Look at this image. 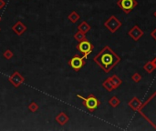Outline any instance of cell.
<instances>
[{
  "instance_id": "8992f818",
  "label": "cell",
  "mask_w": 156,
  "mask_h": 131,
  "mask_svg": "<svg viewBox=\"0 0 156 131\" xmlns=\"http://www.w3.org/2000/svg\"><path fill=\"white\" fill-rule=\"evenodd\" d=\"M122 22H120L115 16H111L107 20L104 22V26L108 29L111 33H115L118 29L122 26Z\"/></svg>"
},
{
  "instance_id": "2e32d148",
  "label": "cell",
  "mask_w": 156,
  "mask_h": 131,
  "mask_svg": "<svg viewBox=\"0 0 156 131\" xmlns=\"http://www.w3.org/2000/svg\"><path fill=\"white\" fill-rule=\"evenodd\" d=\"M143 69H144L147 73H149V74L153 73V72L156 69L155 65H154V63L153 62V60L148 61V62L143 66Z\"/></svg>"
},
{
  "instance_id": "8fae6325",
  "label": "cell",
  "mask_w": 156,
  "mask_h": 131,
  "mask_svg": "<svg viewBox=\"0 0 156 131\" xmlns=\"http://www.w3.org/2000/svg\"><path fill=\"white\" fill-rule=\"evenodd\" d=\"M141 105H143V103H141V101L137 98V97H133L129 102H128V106L132 109L133 111H137L141 108Z\"/></svg>"
},
{
  "instance_id": "277c9868",
  "label": "cell",
  "mask_w": 156,
  "mask_h": 131,
  "mask_svg": "<svg viewBox=\"0 0 156 131\" xmlns=\"http://www.w3.org/2000/svg\"><path fill=\"white\" fill-rule=\"evenodd\" d=\"M117 6L125 14H129L138 6V2L136 0H118Z\"/></svg>"
},
{
  "instance_id": "ffe728a7",
  "label": "cell",
  "mask_w": 156,
  "mask_h": 131,
  "mask_svg": "<svg viewBox=\"0 0 156 131\" xmlns=\"http://www.w3.org/2000/svg\"><path fill=\"white\" fill-rule=\"evenodd\" d=\"M38 108H39L38 105L36 103V102H34V101L31 102V103L28 105V110H29L30 112H32V113L37 112L38 110Z\"/></svg>"
},
{
  "instance_id": "484cf974",
  "label": "cell",
  "mask_w": 156,
  "mask_h": 131,
  "mask_svg": "<svg viewBox=\"0 0 156 131\" xmlns=\"http://www.w3.org/2000/svg\"><path fill=\"white\" fill-rule=\"evenodd\" d=\"M153 16H154V17L156 18V11H155V12L153 13Z\"/></svg>"
},
{
  "instance_id": "44dd1931",
  "label": "cell",
  "mask_w": 156,
  "mask_h": 131,
  "mask_svg": "<svg viewBox=\"0 0 156 131\" xmlns=\"http://www.w3.org/2000/svg\"><path fill=\"white\" fill-rule=\"evenodd\" d=\"M3 56L6 58V59H11V58L14 56V53L12 52V51L10 49H8V50H6L5 52L3 53Z\"/></svg>"
},
{
  "instance_id": "5b68a950",
  "label": "cell",
  "mask_w": 156,
  "mask_h": 131,
  "mask_svg": "<svg viewBox=\"0 0 156 131\" xmlns=\"http://www.w3.org/2000/svg\"><path fill=\"white\" fill-rule=\"evenodd\" d=\"M77 49L80 51L82 54V56L86 59L88 56L91 54V52L93 51V45L87 39H85L83 41L79 42V44L77 45Z\"/></svg>"
},
{
  "instance_id": "6da1fadb",
  "label": "cell",
  "mask_w": 156,
  "mask_h": 131,
  "mask_svg": "<svg viewBox=\"0 0 156 131\" xmlns=\"http://www.w3.org/2000/svg\"><path fill=\"white\" fill-rule=\"evenodd\" d=\"M120 60L122 58L109 46H105L93 57V61L106 73H109L112 68H114L120 62Z\"/></svg>"
},
{
  "instance_id": "4316f807",
  "label": "cell",
  "mask_w": 156,
  "mask_h": 131,
  "mask_svg": "<svg viewBox=\"0 0 156 131\" xmlns=\"http://www.w3.org/2000/svg\"><path fill=\"white\" fill-rule=\"evenodd\" d=\"M0 21H1V17H0Z\"/></svg>"
},
{
  "instance_id": "83f0119b",
  "label": "cell",
  "mask_w": 156,
  "mask_h": 131,
  "mask_svg": "<svg viewBox=\"0 0 156 131\" xmlns=\"http://www.w3.org/2000/svg\"><path fill=\"white\" fill-rule=\"evenodd\" d=\"M0 30H1V29H0Z\"/></svg>"
},
{
  "instance_id": "603a6c76",
  "label": "cell",
  "mask_w": 156,
  "mask_h": 131,
  "mask_svg": "<svg viewBox=\"0 0 156 131\" xmlns=\"http://www.w3.org/2000/svg\"><path fill=\"white\" fill-rule=\"evenodd\" d=\"M151 36L154 39V41H156V27L151 32Z\"/></svg>"
},
{
  "instance_id": "5bb4252c",
  "label": "cell",
  "mask_w": 156,
  "mask_h": 131,
  "mask_svg": "<svg viewBox=\"0 0 156 131\" xmlns=\"http://www.w3.org/2000/svg\"><path fill=\"white\" fill-rule=\"evenodd\" d=\"M110 78H111V84H112L113 87H114V89H117L118 87L122 84V80L116 75H113V76L110 77Z\"/></svg>"
},
{
  "instance_id": "7a4b0ae2",
  "label": "cell",
  "mask_w": 156,
  "mask_h": 131,
  "mask_svg": "<svg viewBox=\"0 0 156 131\" xmlns=\"http://www.w3.org/2000/svg\"><path fill=\"white\" fill-rule=\"evenodd\" d=\"M138 112L145 120L150 123L153 128L156 129V91L147 98L144 103H143Z\"/></svg>"
},
{
  "instance_id": "ba28073f",
  "label": "cell",
  "mask_w": 156,
  "mask_h": 131,
  "mask_svg": "<svg viewBox=\"0 0 156 131\" xmlns=\"http://www.w3.org/2000/svg\"><path fill=\"white\" fill-rule=\"evenodd\" d=\"M128 35H129V36L133 41L137 42V41H139L144 36V32L141 30V29L137 25H135V26H132L129 30Z\"/></svg>"
},
{
  "instance_id": "d6986e66",
  "label": "cell",
  "mask_w": 156,
  "mask_h": 131,
  "mask_svg": "<svg viewBox=\"0 0 156 131\" xmlns=\"http://www.w3.org/2000/svg\"><path fill=\"white\" fill-rule=\"evenodd\" d=\"M74 39L77 40L78 42H80V41H83L85 39H87L86 38V34H84L81 31L78 30V32H76L74 34Z\"/></svg>"
},
{
  "instance_id": "52a82bcc",
  "label": "cell",
  "mask_w": 156,
  "mask_h": 131,
  "mask_svg": "<svg viewBox=\"0 0 156 131\" xmlns=\"http://www.w3.org/2000/svg\"><path fill=\"white\" fill-rule=\"evenodd\" d=\"M85 64H86V62H85V58L79 55L73 56L69 61V66L76 72L80 71L85 66Z\"/></svg>"
},
{
  "instance_id": "9c48e42d",
  "label": "cell",
  "mask_w": 156,
  "mask_h": 131,
  "mask_svg": "<svg viewBox=\"0 0 156 131\" xmlns=\"http://www.w3.org/2000/svg\"><path fill=\"white\" fill-rule=\"evenodd\" d=\"M8 81L16 87H19V86L25 81V77L20 74L18 71H15L13 74L8 77Z\"/></svg>"
},
{
  "instance_id": "9a60e30c",
  "label": "cell",
  "mask_w": 156,
  "mask_h": 131,
  "mask_svg": "<svg viewBox=\"0 0 156 131\" xmlns=\"http://www.w3.org/2000/svg\"><path fill=\"white\" fill-rule=\"evenodd\" d=\"M102 86H103V88L105 90H107L108 92H111L113 90H115L114 89V87H113L112 84H111V78L108 77V78H106L103 83H102Z\"/></svg>"
},
{
  "instance_id": "ac0fdd59",
  "label": "cell",
  "mask_w": 156,
  "mask_h": 131,
  "mask_svg": "<svg viewBox=\"0 0 156 131\" xmlns=\"http://www.w3.org/2000/svg\"><path fill=\"white\" fill-rule=\"evenodd\" d=\"M108 103H109V105H110L111 107L115 108V107H117L120 104V100L116 96H114V97H112V98H110V100H109Z\"/></svg>"
},
{
  "instance_id": "7402d4cb",
  "label": "cell",
  "mask_w": 156,
  "mask_h": 131,
  "mask_svg": "<svg viewBox=\"0 0 156 131\" xmlns=\"http://www.w3.org/2000/svg\"><path fill=\"white\" fill-rule=\"evenodd\" d=\"M141 78H143V77H141V76L139 74V73H137V72L134 73V74L132 76V80L134 83H139L141 80Z\"/></svg>"
},
{
  "instance_id": "4fadbf2b",
  "label": "cell",
  "mask_w": 156,
  "mask_h": 131,
  "mask_svg": "<svg viewBox=\"0 0 156 131\" xmlns=\"http://www.w3.org/2000/svg\"><path fill=\"white\" fill-rule=\"evenodd\" d=\"M90 29H91V26L88 24V22H86V21H82L81 23L78 26V30L81 31L84 34H87Z\"/></svg>"
},
{
  "instance_id": "7c38bea8",
  "label": "cell",
  "mask_w": 156,
  "mask_h": 131,
  "mask_svg": "<svg viewBox=\"0 0 156 131\" xmlns=\"http://www.w3.org/2000/svg\"><path fill=\"white\" fill-rule=\"evenodd\" d=\"M56 122L57 123H59V125L60 126H64L66 125V124L69 122V116L64 113V112H60L58 116H56Z\"/></svg>"
},
{
  "instance_id": "3957f363",
  "label": "cell",
  "mask_w": 156,
  "mask_h": 131,
  "mask_svg": "<svg viewBox=\"0 0 156 131\" xmlns=\"http://www.w3.org/2000/svg\"><path fill=\"white\" fill-rule=\"evenodd\" d=\"M77 98L82 100L83 106L87 108V110L89 112H94L99 107V106L101 105V101L99 100L93 94H90L89 96L86 97V98H84V97L81 96V95L78 94Z\"/></svg>"
},
{
  "instance_id": "cb8c5ba5",
  "label": "cell",
  "mask_w": 156,
  "mask_h": 131,
  "mask_svg": "<svg viewBox=\"0 0 156 131\" xmlns=\"http://www.w3.org/2000/svg\"><path fill=\"white\" fill-rule=\"evenodd\" d=\"M6 6V2L4 1V0H0V9L4 8Z\"/></svg>"
},
{
  "instance_id": "30bf717a",
  "label": "cell",
  "mask_w": 156,
  "mask_h": 131,
  "mask_svg": "<svg viewBox=\"0 0 156 131\" xmlns=\"http://www.w3.org/2000/svg\"><path fill=\"white\" fill-rule=\"evenodd\" d=\"M12 30L17 36H21L27 31V26L21 21H17V23H15V25H13Z\"/></svg>"
},
{
  "instance_id": "e0dca14e",
  "label": "cell",
  "mask_w": 156,
  "mask_h": 131,
  "mask_svg": "<svg viewBox=\"0 0 156 131\" xmlns=\"http://www.w3.org/2000/svg\"><path fill=\"white\" fill-rule=\"evenodd\" d=\"M80 16L79 13H77L76 11H72L71 13H70L69 16H68V19L71 22V23H76V22H78L80 20Z\"/></svg>"
},
{
  "instance_id": "d4e9b609",
  "label": "cell",
  "mask_w": 156,
  "mask_h": 131,
  "mask_svg": "<svg viewBox=\"0 0 156 131\" xmlns=\"http://www.w3.org/2000/svg\"><path fill=\"white\" fill-rule=\"evenodd\" d=\"M153 62L154 63V65H155V68H156V57H154L153 59Z\"/></svg>"
}]
</instances>
